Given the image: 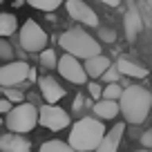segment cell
Returning <instances> with one entry per match:
<instances>
[{
  "label": "cell",
  "instance_id": "cell-1",
  "mask_svg": "<svg viewBox=\"0 0 152 152\" xmlns=\"http://www.w3.org/2000/svg\"><path fill=\"white\" fill-rule=\"evenodd\" d=\"M119 107L121 114H123L125 123L130 125H141L143 121L148 119L152 107V94L145 90V87L139 85H130L121 92L119 96Z\"/></svg>",
  "mask_w": 152,
  "mask_h": 152
},
{
  "label": "cell",
  "instance_id": "cell-2",
  "mask_svg": "<svg viewBox=\"0 0 152 152\" xmlns=\"http://www.w3.org/2000/svg\"><path fill=\"white\" fill-rule=\"evenodd\" d=\"M105 137V128H103V119H92V116H85V119L76 121L72 125L69 132V145L78 152H90V150H99V143L103 141Z\"/></svg>",
  "mask_w": 152,
  "mask_h": 152
},
{
  "label": "cell",
  "instance_id": "cell-3",
  "mask_svg": "<svg viewBox=\"0 0 152 152\" xmlns=\"http://www.w3.org/2000/svg\"><path fill=\"white\" fill-rule=\"evenodd\" d=\"M58 45H61L67 54H74V56L81 58V61L94 56V54H101L99 40L92 38L90 34H85L83 29H67V31H63L61 38H58Z\"/></svg>",
  "mask_w": 152,
  "mask_h": 152
},
{
  "label": "cell",
  "instance_id": "cell-4",
  "mask_svg": "<svg viewBox=\"0 0 152 152\" xmlns=\"http://www.w3.org/2000/svg\"><path fill=\"white\" fill-rule=\"evenodd\" d=\"M5 123L11 132H20V134L31 132L38 125V107L34 103H18L16 107L7 112Z\"/></svg>",
  "mask_w": 152,
  "mask_h": 152
},
{
  "label": "cell",
  "instance_id": "cell-5",
  "mask_svg": "<svg viewBox=\"0 0 152 152\" xmlns=\"http://www.w3.org/2000/svg\"><path fill=\"white\" fill-rule=\"evenodd\" d=\"M20 45H23L25 52L31 54H40L47 47V34L43 31V27L36 23V20H25V25L20 27Z\"/></svg>",
  "mask_w": 152,
  "mask_h": 152
},
{
  "label": "cell",
  "instance_id": "cell-6",
  "mask_svg": "<svg viewBox=\"0 0 152 152\" xmlns=\"http://www.w3.org/2000/svg\"><path fill=\"white\" fill-rule=\"evenodd\" d=\"M56 67H58V74H61L65 81L74 83V85H85L87 78H90L87 72H85V65H83L81 58H76L74 54H67L65 52V56L58 58Z\"/></svg>",
  "mask_w": 152,
  "mask_h": 152
},
{
  "label": "cell",
  "instance_id": "cell-7",
  "mask_svg": "<svg viewBox=\"0 0 152 152\" xmlns=\"http://www.w3.org/2000/svg\"><path fill=\"white\" fill-rule=\"evenodd\" d=\"M69 121H72L69 114H67L65 110H61L56 103H45L43 107L38 110V123L43 125V128H47V130H54V132L67 128Z\"/></svg>",
  "mask_w": 152,
  "mask_h": 152
},
{
  "label": "cell",
  "instance_id": "cell-8",
  "mask_svg": "<svg viewBox=\"0 0 152 152\" xmlns=\"http://www.w3.org/2000/svg\"><path fill=\"white\" fill-rule=\"evenodd\" d=\"M29 65L25 61H14L0 67V87H16L27 81Z\"/></svg>",
  "mask_w": 152,
  "mask_h": 152
},
{
  "label": "cell",
  "instance_id": "cell-9",
  "mask_svg": "<svg viewBox=\"0 0 152 152\" xmlns=\"http://www.w3.org/2000/svg\"><path fill=\"white\" fill-rule=\"evenodd\" d=\"M67 14L85 27H99V16L90 5H85V0H67Z\"/></svg>",
  "mask_w": 152,
  "mask_h": 152
},
{
  "label": "cell",
  "instance_id": "cell-10",
  "mask_svg": "<svg viewBox=\"0 0 152 152\" xmlns=\"http://www.w3.org/2000/svg\"><path fill=\"white\" fill-rule=\"evenodd\" d=\"M38 85H40V94H43V99L47 101V103H58V101L65 96L63 85L56 78H52V76H43V78L38 81Z\"/></svg>",
  "mask_w": 152,
  "mask_h": 152
},
{
  "label": "cell",
  "instance_id": "cell-11",
  "mask_svg": "<svg viewBox=\"0 0 152 152\" xmlns=\"http://www.w3.org/2000/svg\"><path fill=\"white\" fill-rule=\"evenodd\" d=\"M125 134V125L123 123H116L112 125L110 130H105V137L103 141L99 143V150L101 152H114V150H119V143H121V137Z\"/></svg>",
  "mask_w": 152,
  "mask_h": 152
},
{
  "label": "cell",
  "instance_id": "cell-12",
  "mask_svg": "<svg viewBox=\"0 0 152 152\" xmlns=\"http://www.w3.org/2000/svg\"><path fill=\"white\" fill-rule=\"evenodd\" d=\"M29 148H31V143L20 137V132H11V134L0 137V150L2 152H29Z\"/></svg>",
  "mask_w": 152,
  "mask_h": 152
},
{
  "label": "cell",
  "instance_id": "cell-13",
  "mask_svg": "<svg viewBox=\"0 0 152 152\" xmlns=\"http://www.w3.org/2000/svg\"><path fill=\"white\" fill-rule=\"evenodd\" d=\"M141 29H143V18L139 16V11H137V9L125 11V16H123V31H125V38H128V40H137L139 34H141Z\"/></svg>",
  "mask_w": 152,
  "mask_h": 152
},
{
  "label": "cell",
  "instance_id": "cell-14",
  "mask_svg": "<svg viewBox=\"0 0 152 152\" xmlns=\"http://www.w3.org/2000/svg\"><path fill=\"white\" fill-rule=\"evenodd\" d=\"M92 110H94V116H99V119H103V121L114 119V116L121 112L119 101H116V99H99Z\"/></svg>",
  "mask_w": 152,
  "mask_h": 152
},
{
  "label": "cell",
  "instance_id": "cell-15",
  "mask_svg": "<svg viewBox=\"0 0 152 152\" xmlns=\"http://www.w3.org/2000/svg\"><path fill=\"white\" fill-rule=\"evenodd\" d=\"M83 63H85V72H87V76H90V78H101V74H103V72L112 65V63H110V58L103 56V54H94V56L85 58Z\"/></svg>",
  "mask_w": 152,
  "mask_h": 152
},
{
  "label": "cell",
  "instance_id": "cell-16",
  "mask_svg": "<svg viewBox=\"0 0 152 152\" xmlns=\"http://www.w3.org/2000/svg\"><path fill=\"white\" fill-rule=\"evenodd\" d=\"M116 67H119V72L123 76H130V78H145L148 76L145 67L134 63V61H130V58H119V61H116Z\"/></svg>",
  "mask_w": 152,
  "mask_h": 152
},
{
  "label": "cell",
  "instance_id": "cell-17",
  "mask_svg": "<svg viewBox=\"0 0 152 152\" xmlns=\"http://www.w3.org/2000/svg\"><path fill=\"white\" fill-rule=\"evenodd\" d=\"M18 29V20L14 14H0V36H11Z\"/></svg>",
  "mask_w": 152,
  "mask_h": 152
},
{
  "label": "cell",
  "instance_id": "cell-18",
  "mask_svg": "<svg viewBox=\"0 0 152 152\" xmlns=\"http://www.w3.org/2000/svg\"><path fill=\"white\" fill-rule=\"evenodd\" d=\"M74 148L69 145V141H58V139H52V141H45L40 145V152H72Z\"/></svg>",
  "mask_w": 152,
  "mask_h": 152
},
{
  "label": "cell",
  "instance_id": "cell-19",
  "mask_svg": "<svg viewBox=\"0 0 152 152\" xmlns=\"http://www.w3.org/2000/svg\"><path fill=\"white\" fill-rule=\"evenodd\" d=\"M27 2L34 7V9H40V11H54V9H58V7H61L65 0H27Z\"/></svg>",
  "mask_w": 152,
  "mask_h": 152
},
{
  "label": "cell",
  "instance_id": "cell-20",
  "mask_svg": "<svg viewBox=\"0 0 152 152\" xmlns=\"http://www.w3.org/2000/svg\"><path fill=\"white\" fill-rule=\"evenodd\" d=\"M56 63H58V58H56V52L54 49H49V47H45L43 52H40V65L43 67H56Z\"/></svg>",
  "mask_w": 152,
  "mask_h": 152
},
{
  "label": "cell",
  "instance_id": "cell-21",
  "mask_svg": "<svg viewBox=\"0 0 152 152\" xmlns=\"http://www.w3.org/2000/svg\"><path fill=\"white\" fill-rule=\"evenodd\" d=\"M2 96L9 99L11 103H23L25 101V94L20 90H16V87H2Z\"/></svg>",
  "mask_w": 152,
  "mask_h": 152
},
{
  "label": "cell",
  "instance_id": "cell-22",
  "mask_svg": "<svg viewBox=\"0 0 152 152\" xmlns=\"http://www.w3.org/2000/svg\"><path fill=\"white\" fill-rule=\"evenodd\" d=\"M121 76H123V74L119 72V67H116V65H110L107 69H105L103 74H101V78H103L105 83H116V81L121 78Z\"/></svg>",
  "mask_w": 152,
  "mask_h": 152
},
{
  "label": "cell",
  "instance_id": "cell-23",
  "mask_svg": "<svg viewBox=\"0 0 152 152\" xmlns=\"http://www.w3.org/2000/svg\"><path fill=\"white\" fill-rule=\"evenodd\" d=\"M121 92H123V90H121L119 83H107V87L103 90V96H101V99H116V101H119Z\"/></svg>",
  "mask_w": 152,
  "mask_h": 152
},
{
  "label": "cell",
  "instance_id": "cell-24",
  "mask_svg": "<svg viewBox=\"0 0 152 152\" xmlns=\"http://www.w3.org/2000/svg\"><path fill=\"white\" fill-rule=\"evenodd\" d=\"M14 58V47L5 40V36H0V61H11Z\"/></svg>",
  "mask_w": 152,
  "mask_h": 152
},
{
  "label": "cell",
  "instance_id": "cell-25",
  "mask_svg": "<svg viewBox=\"0 0 152 152\" xmlns=\"http://www.w3.org/2000/svg\"><path fill=\"white\" fill-rule=\"evenodd\" d=\"M99 38L103 43H114L116 40V31L110 29V27H99Z\"/></svg>",
  "mask_w": 152,
  "mask_h": 152
},
{
  "label": "cell",
  "instance_id": "cell-26",
  "mask_svg": "<svg viewBox=\"0 0 152 152\" xmlns=\"http://www.w3.org/2000/svg\"><path fill=\"white\" fill-rule=\"evenodd\" d=\"M85 107H87V101H85V96H83V94H76V99H74V114L83 112Z\"/></svg>",
  "mask_w": 152,
  "mask_h": 152
},
{
  "label": "cell",
  "instance_id": "cell-27",
  "mask_svg": "<svg viewBox=\"0 0 152 152\" xmlns=\"http://www.w3.org/2000/svg\"><path fill=\"white\" fill-rule=\"evenodd\" d=\"M87 90H90V96H92V99H101V96H103V87H101L99 83H90V85H87Z\"/></svg>",
  "mask_w": 152,
  "mask_h": 152
},
{
  "label": "cell",
  "instance_id": "cell-28",
  "mask_svg": "<svg viewBox=\"0 0 152 152\" xmlns=\"http://www.w3.org/2000/svg\"><path fill=\"white\" fill-rule=\"evenodd\" d=\"M141 145L143 148H152V130H148V132L141 134Z\"/></svg>",
  "mask_w": 152,
  "mask_h": 152
},
{
  "label": "cell",
  "instance_id": "cell-29",
  "mask_svg": "<svg viewBox=\"0 0 152 152\" xmlns=\"http://www.w3.org/2000/svg\"><path fill=\"white\" fill-rule=\"evenodd\" d=\"M11 110V101L9 99H0V114H7Z\"/></svg>",
  "mask_w": 152,
  "mask_h": 152
},
{
  "label": "cell",
  "instance_id": "cell-30",
  "mask_svg": "<svg viewBox=\"0 0 152 152\" xmlns=\"http://www.w3.org/2000/svg\"><path fill=\"white\" fill-rule=\"evenodd\" d=\"M103 5H110V7H119L121 5V0H101Z\"/></svg>",
  "mask_w": 152,
  "mask_h": 152
},
{
  "label": "cell",
  "instance_id": "cell-31",
  "mask_svg": "<svg viewBox=\"0 0 152 152\" xmlns=\"http://www.w3.org/2000/svg\"><path fill=\"white\" fill-rule=\"evenodd\" d=\"M34 78H36V72H34L31 67H29V76H27V81H34Z\"/></svg>",
  "mask_w": 152,
  "mask_h": 152
},
{
  "label": "cell",
  "instance_id": "cell-32",
  "mask_svg": "<svg viewBox=\"0 0 152 152\" xmlns=\"http://www.w3.org/2000/svg\"><path fill=\"white\" fill-rule=\"evenodd\" d=\"M145 2H148V7H150V9H152V0H145Z\"/></svg>",
  "mask_w": 152,
  "mask_h": 152
},
{
  "label": "cell",
  "instance_id": "cell-33",
  "mask_svg": "<svg viewBox=\"0 0 152 152\" xmlns=\"http://www.w3.org/2000/svg\"><path fill=\"white\" fill-rule=\"evenodd\" d=\"M0 125H2V116H0Z\"/></svg>",
  "mask_w": 152,
  "mask_h": 152
},
{
  "label": "cell",
  "instance_id": "cell-34",
  "mask_svg": "<svg viewBox=\"0 0 152 152\" xmlns=\"http://www.w3.org/2000/svg\"><path fill=\"white\" fill-rule=\"evenodd\" d=\"M0 5H2V0H0Z\"/></svg>",
  "mask_w": 152,
  "mask_h": 152
}]
</instances>
